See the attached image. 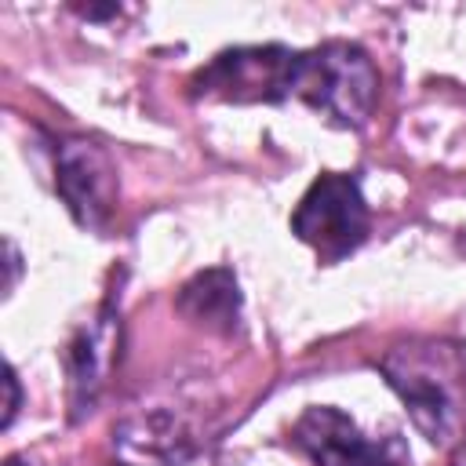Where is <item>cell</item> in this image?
Listing matches in <instances>:
<instances>
[{
	"mask_svg": "<svg viewBox=\"0 0 466 466\" xmlns=\"http://www.w3.org/2000/svg\"><path fill=\"white\" fill-rule=\"evenodd\" d=\"M382 375L408 404L419 433L437 448L466 441V353L444 339H411L382 357Z\"/></svg>",
	"mask_w": 466,
	"mask_h": 466,
	"instance_id": "obj_1",
	"label": "cell"
},
{
	"mask_svg": "<svg viewBox=\"0 0 466 466\" xmlns=\"http://www.w3.org/2000/svg\"><path fill=\"white\" fill-rule=\"evenodd\" d=\"M288 95L339 127H364L379 102V73L357 44L328 40L295 55Z\"/></svg>",
	"mask_w": 466,
	"mask_h": 466,
	"instance_id": "obj_2",
	"label": "cell"
},
{
	"mask_svg": "<svg viewBox=\"0 0 466 466\" xmlns=\"http://www.w3.org/2000/svg\"><path fill=\"white\" fill-rule=\"evenodd\" d=\"M291 229L324 262H339L368 237V204L353 175H320L291 215Z\"/></svg>",
	"mask_w": 466,
	"mask_h": 466,
	"instance_id": "obj_3",
	"label": "cell"
},
{
	"mask_svg": "<svg viewBox=\"0 0 466 466\" xmlns=\"http://www.w3.org/2000/svg\"><path fill=\"white\" fill-rule=\"evenodd\" d=\"M295 51L280 44L233 47L193 76V95L222 102H280L288 98Z\"/></svg>",
	"mask_w": 466,
	"mask_h": 466,
	"instance_id": "obj_4",
	"label": "cell"
},
{
	"mask_svg": "<svg viewBox=\"0 0 466 466\" xmlns=\"http://www.w3.org/2000/svg\"><path fill=\"white\" fill-rule=\"evenodd\" d=\"M295 444L317 466H411L397 437L368 441L350 415L331 404H313L295 422Z\"/></svg>",
	"mask_w": 466,
	"mask_h": 466,
	"instance_id": "obj_5",
	"label": "cell"
},
{
	"mask_svg": "<svg viewBox=\"0 0 466 466\" xmlns=\"http://www.w3.org/2000/svg\"><path fill=\"white\" fill-rule=\"evenodd\" d=\"M55 171H58L55 175L58 193L73 211V218L87 229H98L116 204V167L106 157V149L87 138L62 142Z\"/></svg>",
	"mask_w": 466,
	"mask_h": 466,
	"instance_id": "obj_6",
	"label": "cell"
},
{
	"mask_svg": "<svg viewBox=\"0 0 466 466\" xmlns=\"http://www.w3.org/2000/svg\"><path fill=\"white\" fill-rule=\"evenodd\" d=\"M178 309L189 313L193 320L208 324V328L229 331V328L237 324V313H240V291H237L233 273H229V269L197 273V277L182 288Z\"/></svg>",
	"mask_w": 466,
	"mask_h": 466,
	"instance_id": "obj_7",
	"label": "cell"
},
{
	"mask_svg": "<svg viewBox=\"0 0 466 466\" xmlns=\"http://www.w3.org/2000/svg\"><path fill=\"white\" fill-rule=\"evenodd\" d=\"M109 350H113L109 317H98V324L80 331V339L69 346V379H73L76 411H84V404L95 400V393H98V386L106 379V368H109Z\"/></svg>",
	"mask_w": 466,
	"mask_h": 466,
	"instance_id": "obj_8",
	"label": "cell"
},
{
	"mask_svg": "<svg viewBox=\"0 0 466 466\" xmlns=\"http://www.w3.org/2000/svg\"><path fill=\"white\" fill-rule=\"evenodd\" d=\"M18 411V379H15V368H7V415H4V426H11Z\"/></svg>",
	"mask_w": 466,
	"mask_h": 466,
	"instance_id": "obj_9",
	"label": "cell"
},
{
	"mask_svg": "<svg viewBox=\"0 0 466 466\" xmlns=\"http://www.w3.org/2000/svg\"><path fill=\"white\" fill-rule=\"evenodd\" d=\"M4 466H29V462H25V459H18V455H11V459H7Z\"/></svg>",
	"mask_w": 466,
	"mask_h": 466,
	"instance_id": "obj_10",
	"label": "cell"
},
{
	"mask_svg": "<svg viewBox=\"0 0 466 466\" xmlns=\"http://www.w3.org/2000/svg\"><path fill=\"white\" fill-rule=\"evenodd\" d=\"M113 466H124V462H113Z\"/></svg>",
	"mask_w": 466,
	"mask_h": 466,
	"instance_id": "obj_11",
	"label": "cell"
}]
</instances>
